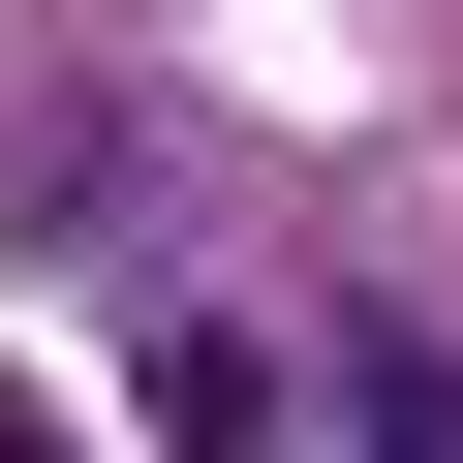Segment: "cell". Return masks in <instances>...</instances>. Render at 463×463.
<instances>
[{
	"label": "cell",
	"instance_id": "1",
	"mask_svg": "<svg viewBox=\"0 0 463 463\" xmlns=\"http://www.w3.org/2000/svg\"><path fill=\"white\" fill-rule=\"evenodd\" d=\"M155 463H279V340H216V309H155Z\"/></svg>",
	"mask_w": 463,
	"mask_h": 463
},
{
	"label": "cell",
	"instance_id": "2",
	"mask_svg": "<svg viewBox=\"0 0 463 463\" xmlns=\"http://www.w3.org/2000/svg\"><path fill=\"white\" fill-rule=\"evenodd\" d=\"M340 402H371V463H463V340H340Z\"/></svg>",
	"mask_w": 463,
	"mask_h": 463
}]
</instances>
